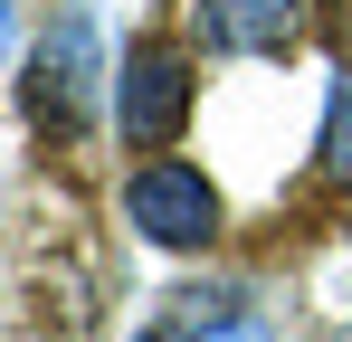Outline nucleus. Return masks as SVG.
<instances>
[{
	"mask_svg": "<svg viewBox=\"0 0 352 342\" xmlns=\"http://www.w3.org/2000/svg\"><path fill=\"white\" fill-rule=\"evenodd\" d=\"M190 29L219 57H286L305 38V0H190Z\"/></svg>",
	"mask_w": 352,
	"mask_h": 342,
	"instance_id": "20e7f679",
	"label": "nucleus"
},
{
	"mask_svg": "<svg viewBox=\"0 0 352 342\" xmlns=\"http://www.w3.org/2000/svg\"><path fill=\"white\" fill-rule=\"evenodd\" d=\"M124 219L143 228L153 247H210L219 238V190H210V171H190V162H143L124 181Z\"/></svg>",
	"mask_w": 352,
	"mask_h": 342,
	"instance_id": "f03ea898",
	"label": "nucleus"
},
{
	"mask_svg": "<svg viewBox=\"0 0 352 342\" xmlns=\"http://www.w3.org/2000/svg\"><path fill=\"white\" fill-rule=\"evenodd\" d=\"M190 57L162 48V38H143V48L124 57V76H115V124H124V143L133 152H172L181 143V124H190Z\"/></svg>",
	"mask_w": 352,
	"mask_h": 342,
	"instance_id": "f257e3e1",
	"label": "nucleus"
},
{
	"mask_svg": "<svg viewBox=\"0 0 352 342\" xmlns=\"http://www.w3.org/2000/svg\"><path fill=\"white\" fill-rule=\"evenodd\" d=\"M200 342H276V333H267L257 314H219V323H210V333H200Z\"/></svg>",
	"mask_w": 352,
	"mask_h": 342,
	"instance_id": "423d86ee",
	"label": "nucleus"
},
{
	"mask_svg": "<svg viewBox=\"0 0 352 342\" xmlns=\"http://www.w3.org/2000/svg\"><path fill=\"white\" fill-rule=\"evenodd\" d=\"M86 86H96V29H86V19H58V29L38 38V57H29V105H38V124L76 133Z\"/></svg>",
	"mask_w": 352,
	"mask_h": 342,
	"instance_id": "7ed1b4c3",
	"label": "nucleus"
},
{
	"mask_svg": "<svg viewBox=\"0 0 352 342\" xmlns=\"http://www.w3.org/2000/svg\"><path fill=\"white\" fill-rule=\"evenodd\" d=\"M324 181H352V57L333 67V95H324V143H314Z\"/></svg>",
	"mask_w": 352,
	"mask_h": 342,
	"instance_id": "39448f33",
	"label": "nucleus"
},
{
	"mask_svg": "<svg viewBox=\"0 0 352 342\" xmlns=\"http://www.w3.org/2000/svg\"><path fill=\"white\" fill-rule=\"evenodd\" d=\"M0 48H10V0H0Z\"/></svg>",
	"mask_w": 352,
	"mask_h": 342,
	"instance_id": "0eeeda50",
	"label": "nucleus"
}]
</instances>
